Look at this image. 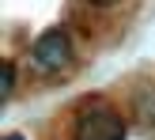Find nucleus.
Wrapping results in <instances>:
<instances>
[{
  "instance_id": "obj_5",
  "label": "nucleus",
  "mask_w": 155,
  "mask_h": 140,
  "mask_svg": "<svg viewBox=\"0 0 155 140\" xmlns=\"http://www.w3.org/2000/svg\"><path fill=\"white\" fill-rule=\"evenodd\" d=\"M91 4H98V8H114V4H121V0H91Z\"/></svg>"
},
{
  "instance_id": "obj_1",
  "label": "nucleus",
  "mask_w": 155,
  "mask_h": 140,
  "mask_svg": "<svg viewBox=\"0 0 155 140\" xmlns=\"http://www.w3.org/2000/svg\"><path fill=\"white\" fill-rule=\"evenodd\" d=\"M76 61V49H72V38H68L64 27H53V30H42L30 45V65L38 68L42 76H61L68 72Z\"/></svg>"
},
{
  "instance_id": "obj_6",
  "label": "nucleus",
  "mask_w": 155,
  "mask_h": 140,
  "mask_svg": "<svg viewBox=\"0 0 155 140\" xmlns=\"http://www.w3.org/2000/svg\"><path fill=\"white\" fill-rule=\"evenodd\" d=\"M4 140H23V133H8V136H4Z\"/></svg>"
},
{
  "instance_id": "obj_3",
  "label": "nucleus",
  "mask_w": 155,
  "mask_h": 140,
  "mask_svg": "<svg viewBox=\"0 0 155 140\" xmlns=\"http://www.w3.org/2000/svg\"><path fill=\"white\" fill-rule=\"evenodd\" d=\"M133 106H136V121L155 129V87H140L133 95Z\"/></svg>"
},
{
  "instance_id": "obj_2",
  "label": "nucleus",
  "mask_w": 155,
  "mask_h": 140,
  "mask_svg": "<svg viewBox=\"0 0 155 140\" xmlns=\"http://www.w3.org/2000/svg\"><path fill=\"white\" fill-rule=\"evenodd\" d=\"M76 140H125L129 125L110 102H91L76 114Z\"/></svg>"
},
{
  "instance_id": "obj_4",
  "label": "nucleus",
  "mask_w": 155,
  "mask_h": 140,
  "mask_svg": "<svg viewBox=\"0 0 155 140\" xmlns=\"http://www.w3.org/2000/svg\"><path fill=\"white\" fill-rule=\"evenodd\" d=\"M12 95H15V65L4 61V68H0V98L8 102Z\"/></svg>"
}]
</instances>
